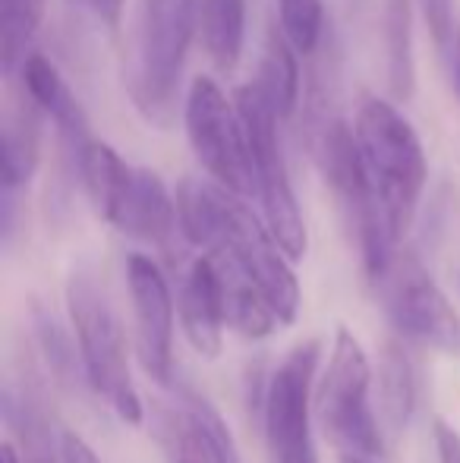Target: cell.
Here are the masks:
<instances>
[{
  "label": "cell",
  "mask_w": 460,
  "mask_h": 463,
  "mask_svg": "<svg viewBox=\"0 0 460 463\" xmlns=\"http://www.w3.org/2000/svg\"><path fill=\"white\" fill-rule=\"evenodd\" d=\"M353 133L385 231L400 250V240L410 231L419 195L429 180L423 142H419L413 123L379 95H366L360 101Z\"/></svg>",
  "instance_id": "1"
},
{
  "label": "cell",
  "mask_w": 460,
  "mask_h": 463,
  "mask_svg": "<svg viewBox=\"0 0 460 463\" xmlns=\"http://www.w3.org/2000/svg\"><path fill=\"white\" fill-rule=\"evenodd\" d=\"M192 35H199V0H139L127 82L136 110L161 129L171 127L177 114Z\"/></svg>",
  "instance_id": "2"
},
{
  "label": "cell",
  "mask_w": 460,
  "mask_h": 463,
  "mask_svg": "<svg viewBox=\"0 0 460 463\" xmlns=\"http://www.w3.org/2000/svg\"><path fill=\"white\" fill-rule=\"evenodd\" d=\"M67 309L76 331V347L82 356L92 391L129 426L142 422V401L129 375L127 363V341L117 322V312L108 299L105 287L92 271L80 269L67 280Z\"/></svg>",
  "instance_id": "3"
},
{
  "label": "cell",
  "mask_w": 460,
  "mask_h": 463,
  "mask_svg": "<svg viewBox=\"0 0 460 463\" xmlns=\"http://www.w3.org/2000/svg\"><path fill=\"white\" fill-rule=\"evenodd\" d=\"M183 123L186 139H190L199 165L209 171V177L230 193L252 199L256 195V161H252L249 133H246L237 101H230L215 80L196 76L186 92Z\"/></svg>",
  "instance_id": "4"
},
{
  "label": "cell",
  "mask_w": 460,
  "mask_h": 463,
  "mask_svg": "<svg viewBox=\"0 0 460 463\" xmlns=\"http://www.w3.org/2000/svg\"><path fill=\"white\" fill-rule=\"evenodd\" d=\"M237 108L243 114L246 133H249L252 161H256V195L262 202V218L281 250L287 252L294 262L306 256V221H303L300 202H296L294 184H290V167L284 158L281 139H277V120L275 108L258 89V82L243 86L237 92Z\"/></svg>",
  "instance_id": "5"
},
{
  "label": "cell",
  "mask_w": 460,
  "mask_h": 463,
  "mask_svg": "<svg viewBox=\"0 0 460 463\" xmlns=\"http://www.w3.org/2000/svg\"><path fill=\"white\" fill-rule=\"evenodd\" d=\"M369 388H372V366L366 350L347 328H338L332 360L315 394V410L322 429L341 454L372 460L381 458V429L369 407Z\"/></svg>",
  "instance_id": "6"
},
{
  "label": "cell",
  "mask_w": 460,
  "mask_h": 463,
  "mask_svg": "<svg viewBox=\"0 0 460 463\" xmlns=\"http://www.w3.org/2000/svg\"><path fill=\"white\" fill-rule=\"evenodd\" d=\"M319 341L294 347L281 360L265 394V435L275 463H319L313 445V375L319 366Z\"/></svg>",
  "instance_id": "7"
},
{
  "label": "cell",
  "mask_w": 460,
  "mask_h": 463,
  "mask_svg": "<svg viewBox=\"0 0 460 463\" xmlns=\"http://www.w3.org/2000/svg\"><path fill=\"white\" fill-rule=\"evenodd\" d=\"M375 284L381 287V303L400 337L438 350H448L455 344L457 316L442 287L419 265V259L398 250Z\"/></svg>",
  "instance_id": "8"
},
{
  "label": "cell",
  "mask_w": 460,
  "mask_h": 463,
  "mask_svg": "<svg viewBox=\"0 0 460 463\" xmlns=\"http://www.w3.org/2000/svg\"><path fill=\"white\" fill-rule=\"evenodd\" d=\"M127 284L136 318V354L158 384H174V297L164 271L142 252L127 259Z\"/></svg>",
  "instance_id": "9"
},
{
  "label": "cell",
  "mask_w": 460,
  "mask_h": 463,
  "mask_svg": "<svg viewBox=\"0 0 460 463\" xmlns=\"http://www.w3.org/2000/svg\"><path fill=\"white\" fill-rule=\"evenodd\" d=\"M177 312H180V325H183V335H186V341H190V347L196 350L202 360H215L224 344L228 312H224L221 280H218L215 265H211V259L205 256V252L186 269L183 280H180Z\"/></svg>",
  "instance_id": "10"
},
{
  "label": "cell",
  "mask_w": 460,
  "mask_h": 463,
  "mask_svg": "<svg viewBox=\"0 0 460 463\" xmlns=\"http://www.w3.org/2000/svg\"><path fill=\"white\" fill-rule=\"evenodd\" d=\"M19 73H23V89L29 101H35L38 110L54 120L63 146L80 161V152L92 142V136H89L86 110H82L80 98L73 95V89L67 86V80L61 76V70L54 67V61L32 51L19 67Z\"/></svg>",
  "instance_id": "11"
},
{
  "label": "cell",
  "mask_w": 460,
  "mask_h": 463,
  "mask_svg": "<svg viewBox=\"0 0 460 463\" xmlns=\"http://www.w3.org/2000/svg\"><path fill=\"white\" fill-rule=\"evenodd\" d=\"M120 233L152 246H167L180 227V208L164 180L148 167H136L123 205L114 218Z\"/></svg>",
  "instance_id": "12"
},
{
  "label": "cell",
  "mask_w": 460,
  "mask_h": 463,
  "mask_svg": "<svg viewBox=\"0 0 460 463\" xmlns=\"http://www.w3.org/2000/svg\"><path fill=\"white\" fill-rule=\"evenodd\" d=\"M164 435L174 463H239L228 426L218 410L202 397H190V413L167 420Z\"/></svg>",
  "instance_id": "13"
},
{
  "label": "cell",
  "mask_w": 460,
  "mask_h": 463,
  "mask_svg": "<svg viewBox=\"0 0 460 463\" xmlns=\"http://www.w3.org/2000/svg\"><path fill=\"white\" fill-rule=\"evenodd\" d=\"M80 177L86 186V195L92 202L95 214L108 224H114L117 212L123 205V195H127L129 184H133V171L127 161L117 155V148H111L108 142L92 139L86 148L80 152Z\"/></svg>",
  "instance_id": "14"
},
{
  "label": "cell",
  "mask_w": 460,
  "mask_h": 463,
  "mask_svg": "<svg viewBox=\"0 0 460 463\" xmlns=\"http://www.w3.org/2000/svg\"><path fill=\"white\" fill-rule=\"evenodd\" d=\"M199 42L221 73H233L246 42V0H199Z\"/></svg>",
  "instance_id": "15"
},
{
  "label": "cell",
  "mask_w": 460,
  "mask_h": 463,
  "mask_svg": "<svg viewBox=\"0 0 460 463\" xmlns=\"http://www.w3.org/2000/svg\"><path fill=\"white\" fill-rule=\"evenodd\" d=\"M38 104L16 108L4 123V148H0V184L4 193L16 195L38 171Z\"/></svg>",
  "instance_id": "16"
},
{
  "label": "cell",
  "mask_w": 460,
  "mask_h": 463,
  "mask_svg": "<svg viewBox=\"0 0 460 463\" xmlns=\"http://www.w3.org/2000/svg\"><path fill=\"white\" fill-rule=\"evenodd\" d=\"M296 54L300 51L290 44L284 29H268L262 70H258L256 82L281 120L284 117H294L296 104H300V63H296Z\"/></svg>",
  "instance_id": "17"
},
{
  "label": "cell",
  "mask_w": 460,
  "mask_h": 463,
  "mask_svg": "<svg viewBox=\"0 0 460 463\" xmlns=\"http://www.w3.org/2000/svg\"><path fill=\"white\" fill-rule=\"evenodd\" d=\"M379 407H381V416H385V426L391 429V432H400V429L410 422L413 407H417V375H413V366H410V360H407V354L394 341L381 350Z\"/></svg>",
  "instance_id": "18"
},
{
  "label": "cell",
  "mask_w": 460,
  "mask_h": 463,
  "mask_svg": "<svg viewBox=\"0 0 460 463\" xmlns=\"http://www.w3.org/2000/svg\"><path fill=\"white\" fill-rule=\"evenodd\" d=\"M48 0H0V67L13 76L32 54Z\"/></svg>",
  "instance_id": "19"
},
{
  "label": "cell",
  "mask_w": 460,
  "mask_h": 463,
  "mask_svg": "<svg viewBox=\"0 0 460 463\" xmlns=\"http://www.w3.org/2000/svg\"><path fill=\"white\" fill-rule=\"evenodd\" d=\"M6 410L23 439V463H61V445L51 439L48 413L29 388H23V394L6 397Z\"/></svg>",
  "instance_id": "20"
},
{
  "label": "cell",
  "mask_w": 460,
  "mask_h": 463,
  "mask_svg": "<svg viewBox=\"0 0 460 463\" xmlns=\"http://www.w3.org/2000/svg\"><path fill=\"white\" fill-rule=\"evenodd\" d=\"M388 80L398 101L413 95V38H410V0H388Z\"/></svg>",
  "instance_id": "21"
},
{
  "label": "cell",
  "mask_w": 460,
  "mask_h": 463,
  "mask_svg": "<svg viewBox=\"0 0 460 463\" xmlns=\"http://www.w3.org/2000/svg\"><path fill=\"white\" fill-rule=\"evenodd\" d=\"M277 19L284 35L290 38L303 57L315 54L325 35V6L322 0H277Z\"/></svg>",
  "instance_id": "22"
},
{
  "label": "cell",
  "mask_w": 460,
  "mask_h": 463,
  "mask_svg": "<svg viewBox=\"0 0 460 463\" xmlns=\"http://www.w3.org/2000/svg\"><path fill=\"white\" fill-rule=\"evenodd\" d=\"M419 10L429 25V35L438 51L455 48V0H419Z\"/></svg>",
  "instance_id": "23"
},
{
  "label": "cell",
  "mask_w": 460,
  "mask_h": 463,
  "mask_svg": "<svg viewBox=\"0 0 460 463\" xmlns=\"http://www.w3.org/2000/svg\"><path fill=\"white\" fill-rule=\"evenodd\" d=\"M61 463H101V460L80 435L67 429V432L61 435Z\"/></svg>",
  "instance_id": "24"
},
{
  "label": "cell",
  "mask_w": 460,
  "mask_h": 463,
  "mask_svg": "<svg viewBox=\"0 0 460 463\" xmlns=\"http://www.w3.org/2000/svg\"><path fill=\"white\" fill-rule=\"evenodd\" d=\"M436 448L438 463H460V435L445 420L436 422Z\"/></svg>",
  "instance_id": "25"
},
{
  "label": "cell",
  "mask_w": 460,
  "mask_h": 463,
  "mask_svg": "<svg viewBox=\"0 0 460 463\" xmlns=\"http://www.w3.org/2000/svg\"><path fill=\"white\" fill-rule=\"evenodd\" d=\"M89 6H92L95 16H99L108 29H120L123 6H127V0H89Z\"/></svg>",
  "instance_id": "26"
},
{
  "label": "cell",
  "mask_w": 460,
  "mask_h": 463,
  "mask_svg": "<svg viewBox=\"0 0 460 463\" xmlns=\"http://www.w3.org/2000/svg\"><path fill=\"white\" fill-rule=\"evenodd\" d=\"M4 463H23V454L16 451V445H13V441H6V445H4Z\"/></svg>",
  "instance_id": "27"
},
{
  "label": "cell",
  "mask_w": 460,
  "mask_h": 463,
  "mask_svg": "<svg viewBox=\"0 0 460 463\" xmlns=\"http://www.w3.org/2000/svg\"><path fill=\"white\" fill-rule=\"evenodd\" d=\"M455 82H457V95H460V29H457V38H455Z\"/></svg>",
  "instance_id": "28"
},
{
  "label": "cell",
  "mask_w": 460,
  "mask_h": 463,
  "mask_svg": "<svg viewBox=\"0 0 460 463\" xmlns=\"http://www.w3.org/2000/svg\"><path fill=\"white\" fill-rule=\"evenodd\" d=\"M341 463H369L366 458H356V454H341Z\"/></svg>",
  "instance_id": "29"
}]
</instances>
